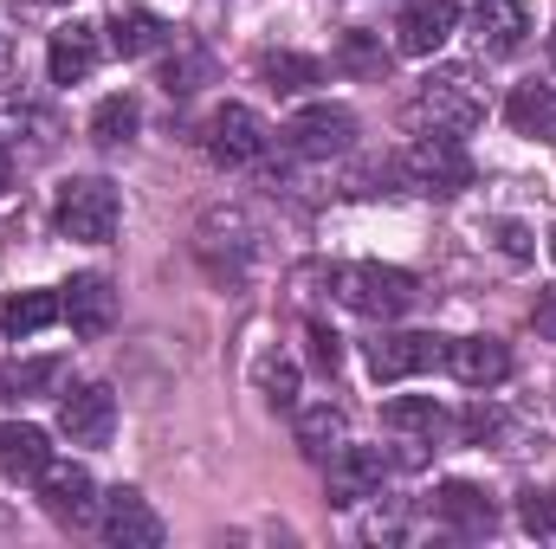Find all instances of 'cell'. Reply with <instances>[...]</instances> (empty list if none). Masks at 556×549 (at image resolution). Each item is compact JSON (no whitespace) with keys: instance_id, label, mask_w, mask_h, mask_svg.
Masks as SVG:
<instances>
[{"instance_id":"44dd1931","label":"cell","mask_w":556,"mask_h":549,"mask_svg":"<svg viewBox=\"0 0 556 549\" xmlns=\"http://www.w3.org/2000/svg\"><path fill=\"white\" fill-rule=\"evenodd\" d=\"M298 446H304L311 459H330V452L343 446V408H330V401L298 408Z\"/></svg>"},{"instance_id":"cb8c5ba5","label":"cell","mask_w":556,"mask_h":549,"mask_svg":"<svg viewBox=\"0 0 556 549\" xmlns=\"http://www.w3.org/2000/svg\"><path fill=\"white\" fill-rule=\"evenodd\" d=\"M260 78H266L273 91H311V85H324V65L304 59V52H266V59H260Z\"/></svg>"},{"instance_id":"4316f807","label":"cell","mask_w":556,"mask_h":549,"mask_svg":"<svg viewBox=\"0 0 556 549\" xmlns=\"http://www.w3.org/2000/svg\"><path fill=\"white\" fill-rule=\"evenodd\" d=\"M59 375H65L59 356H33V362H7V369H0V388H7V395H39V388H52Z\"/></svg>"},{"instance_id":"9a60e30c","label":"cell","mask_w":556,"mask_h":549,"mask_svg":"<svg viewBox=\"0 0 556 549\" xmlns=\"http://www.w3.org/2000/svg\"><path fill=\"white\" fill-rule=\"evenodd\" d=\"M98 26H85V20H72V26H59L52 33V46H46V72H52V85H85L91 72H98Z\"/></svg>"},{"instance_id":"8d00e7d4","label":"cell","mask_w":556,"mask_h":549,"mask_svg":"<svg viewBox=\"0 0 556 549\" xmlns=\"http://www.w3.org/2000/svg\"><path fill=\"white\" fill-rule=\"evenodd\" d=\"M551 59H556V39H551Z\"/></svg>"},{"instance_id":"9c48e42d","label":"cell","mask_w":556,"mask_h":549,"mask_svg":"<svg viewBox=\"0 0 556 549\" xmlns=\"http://www.w3.org/2000/svg\"><path fill=\"white\" fill-rule=\"evenodd\" d=\"M39 505L59 518V524H91L98 518V485H91V472L85 465H46L39 472Z\"/></svg>"},{"instance_id":"277c9868","label":"cell","mask_w":556,"mask_h":549,"mask_svg":"<svg viewBox=\"0 0 556 549\" xmlns=\"http://www.w3.org/2000/svg\"><path fill=\"white\" fill-rule=\"evenodd\" d=\"M201 149H207V162H220V168H247V162H260V155L273 149V130H266V117H260L253 104H220V111L207 117V130H201Z\"/></svg>"},{"instance_id":"f546056e","label":"cell","mask_w":556,"mask_h":549,"mask_svg":"<svg viewBox=\"0 0 556 549\" xmlns=\"http://www.w3.org/2000/svg\"><path fill=\"white\" fill-rule=\"evenodd\" d=\"M201 72H207V59H201V52H181V59H168V72H162V85H168V98H188Z\"/></svg>"},{"instance_id":"8992f818","label":"cell","mask_w":556,"mask_h":549,"mask_svg":"<svg viewBox=\"0 0 556 549\" xmlns=\"http://www.w3.org/2000/svg\"><path fill=\"white\" fill-rule=\"evenodd\" d=\"M285 142H291L298 155H311V162H330V155H343V149L356 142V117H350L343 104H311V111H298V117L285 124Z\"/></svg>"},{"instance_id":"e0dca14e","label":"cell","mask_w":556,"mask_h":549,"mask_svg":"<svg viewBox=\"0 0 556 549\" xmlns=\"http://www.w3.org/2000/svg\"><path fill=\"white\" fill-rule=\"evenodd\" d=\"M52 465V439H46V426H33V420H13V426H0V472L20 485V478H39Z\"/></svg>"},{"instance_id":"6da1fadb","label":"cell","mask_w":556,"mask_h":549,"mask_svg":"<svg viewBox=\"0 0 556 549\" xmlns=\"http://www.w3.org/2000/svg\"><path fill=\"white\" fill-rule=\"evenodd\" d=\"M408 124H415V137H472L485 124V91L472 85V72L446 65V72L420 78V91L408 98Z\"/></svg>"},{"instance_id":"30bf717a","label":"cell","mask_w":556,"mask_h":549,"mask_svg":"<svg viewBox=\"0 0 556 549\" xmlns=\"http://www.w3.org/2000/svg\"><path fill=\"white\" fill-rule=\"evenodd\" d=\"M453 26H459V7H453V0H408L402 20H395V46H402L408 59H433V52L453 39Z\"/></svg>"},{"instance_id":"1f68e13d","label":"cell","mask_w":556,"mask_h":549,"mask_svg":"<svg viewBox=\"0 0 556 549\" xmlns=\"http://www.w3.org/2000/svg\"><path fill=\"white\" fill-rule=\"evenodd\" d=\"M531 323H538V336H551V343H556V284H551V291H538V310H531Z\"/></svg>"},{"instance_id":"4fadbf2b","label":"cell","mask_w":556,"mask_h":549,"mask_svg":"<svg viewBox=\"0 0 556 549\" xmlns=\"http://www.w3.org/2000/svg\"><path fill=\"white\" fill-rule=\"evenodd\" d=\"M382 472H389V459H382L376 446H337V452H330V505H363V498H376V491H382Z\"/></svg>"},{"instance_id":"d6a6232c","label":"cell","mask_w":556,"mask_h":549,"mask_svg":"<svg viewBox=\"0 0 556 549\" xmlns=\"http://www.w3.org/2000/svg\"><path fill=\"white\" fill-rule=\"evenodd\" d=\"M459 426H466V439H492V433H498V413H492V408H466Z\"/></svg>"},{"instance_id":"836d02e7","label":"cell","mask_w":556,"mask_h":549,"mask_svg":"<svg viewBox=\"0 0 556 549\" xmlns=\"http://www.w3.org/2000/svg\"><path fill=\"white\" fill-rule=\"evenodd\" d=\"M13 181V155H7V142H0V188Z\"/></svg>"},{"instance_id":"e575fe53","label":"cell","mask_w":556,"mask_h":549,"mask_svg":"<svg viewBox=\"0 0 556 549\" xmlns=\"http://www.w3.org/2000/svg\"><path fill=\"white\" fill-rule=\"evenodd\" d=\"M551 259H556V233H551Z\"/></svg>"},{"instance_id":"d6986e66","label":"cell","mask_w":556,"mask_h":549,"mask_svg":"<svg viewBox=\"0 0 556 549\" xmlns=\"http://www.w3.org/2000/svg\"><path fill=\"white\" fill-rule=\"evenodd\" d=\"M511 130L556 142V85H518L511 91Z\"/></svg>"},{"instance_id":"f1b7e54d","label":"cell","mask_w":556,"mask_h":549,"mask_svg":"<svg viewBox=\"0 0 556 549\" xmlns=\"http://www.w3.org/2000/svg\"><path fill=\"white\" fill-rule=\"evenodd\" d=\"M518 524H525L531 537H556V498L551 491H525V498H518Z\"/></svg>"},{"instance_id":"484cf974","label":"cell","mask_w":556,"mask_h":549,"mask_svg":"<svg viewBox=\"0 0 556 549\" xmlns=\"http://www.w3.org/2000/svg\"><path fill=\"white\" fill-rule=\"evenodd\" d=\"M382 426H389V433H427V439H433L440 401H433V395H395V401L382 408Z\"/></svg>"},{"instance_id":"d590c367","label":"cell","mask_w":556,"mask_h":549,"mask_svg":"<svg viewBox=\"0 0 556 549\" xmlns=\"http://www.w3.org/2000/svg\"><path fill=\"white\" fill-rule=\"evenodd\" d=\"M39 7H59V0H39Z\"/></svg>"},{"instance_id":"7a4b0ae2","label":"cell","mask_w":556,"mask_h":549,"mask_svg":"<svg viewBox=\"0 0 556 549\" xmlns=\"http://www.w3.org/2000/svg\"><path fill=\"white\" fill-rule=\"evenodd\" d=\"M59 233L65 240H85V246H104V240H117V220H124V201H117V188L111 181H98V175H78V181H65L59 188Z\"/></svg>"},{"instance_id":"7402d4cb","label":"cell","mask_w":556,"mask_h":549,"mask_svg":"<svg viewBox=\"0 0 556 549\" xmlns=\"http://www.w3.org/2000/svg\"><path fill=\"white\" fill-rule=\"evenodd\" d=\"M337 65H343L350 78H382V72H389V46H382V33L350 26L343 46H337Z\"/></svg>"},{"instance_id":"3957f363","label":"cell","mask_w":556,"mask_h":549,"mask_svg":"<svg viewBox=\"0 0 556 549\" xmlns=\"http://www.w3.org/2000/svg\"><path fill=\"white\" fill-rule=\"evenodd\" d=\"M402 181L415 194H459L472 188V155L459 149V137H415L402 149Z\"/></svg>"},{"instance_id":"ba28073f","label":"cell","mask_w":556,"mask_h":549,"mask_svg":"<svg viewBox=\"0 0 556 549\" xmlns=\"http://www.w3.org/2000/svg\"><path fill=\"white\" fill-rule=\"evenodd\" d=\"M440 356H446V343L427 336V330H395V336H376V343H369L376 382H408V375H420V369H433Z\"/></svg>"},{"instance_id":"8fae6325","label":"cell","mask_w":556,"mask_h":549,"mask_svg":"<svg viewBox=\"0 0 556 549\" xmlns=\"http://www.w3.org/2000/svg\"><path fill=\"white\" fill-rule=\"evenodd\" d=\"M440 362L453 369L459 388H498V382L511 375V349H505L498 336H459V343H446Z\"/></svg>"},{"instance_id":"5bb4252c","label":"cell","mask_w":556,"mask_h":549,"mask_svg":"<svg viewBox=\"0 0 556 549\" xmlns=\"http://www.w3.org/2000/svg\"><path fill=\"white\" fill-rule=\"evenodd\" d=\"M65 323H72V336H85V343H98V336H111V323H117V291H111V278H72L65 284Z\"/></svg>"},{"instance_id":"d4e9b609","label":"cell","mask_w":556,"mask_h":549,"mask_svg":"<svg viewBox=\"0 0 556 549\" xmlns=\"http://www.w3.org/2000/svg\"><path fill=\"white\" fill-rule=\"evenodd\" d=\"M137 124H142L137 98H104V104L91 111V137L104 142V149H117V142H130V137H137Z\"/></svg>"},{"instance_id":"52a82bcc","label":"cell","mask_w":556,"mask_h":549,"mask_svg":"<svg viewBox=\"0 0 556 549\" xmlns=\"http://www.w3.org/2000/svg\"><path fill=\"white\" fill-rule=\"evenodd\" d=\"M111 426H117V395H111L104 382H85V388H72V395L59 401V433H65L72 446H104Z\"/></svg>"},{"instance_id":"603a6c76","label":"cell","mask_w":556,"mask_h":549,"mask_svg":"<svg viewBox=\"0 0 556 549\" xmlns=\"http://www.w3.org/2000/svg\"><path fill=\"white\" fill-rule=\"evenodd\" d=\"M168 39V26L155 20V13H117L111 20V52L117 59H142V52H155Z\"/></svg>"},{"instance_id":"83f0119b","label":"cell","mask_w":556,"mask_h":549,"mask_svg":"<svg viewBox=\"0 0 556 549\" xmlns=\"http://www.w3.org/2000/svg\"><path fill=\"white\" fill-rule=\"evenodd\" d=\"M260 395H266L278 413H298V369H291L285 356H266V362H260Z\"/></svg>"},{"instance_id":"ac0fdd59","label":"cell","mask_w":556,"mask_h":549,"mask_svg":"<svg viewBox=\"0 0 556 549\" xmlns=\"http://www.w3.org/2000/svg\"><path fill=\"white\" fill-rule=\"evenodd\" d=\"M433 511H440V524L446 531H459V537H485L492 531V498L479 491V485H466V478H453V485H440V498H433Z\"/></svg>"},{"instance_id":"4dcf8cb0","label":"cell","mask_w":556,"mask_h":549,"mask_svg":"<svg viewBox=\"0 0 556 549\" xmlns=\"http://www.w3.org/2000/svg\"><path fill=\"white\" fill-rule=\"evenodd\" d=\"M304 343H311V362H317V369H337V362H343V343H337V330H330V323H311V330H304Z\"/></svg>"},{"instance_id":"5b68a950","label":"cell","mask_w":556,"mask_h":549,"mask_svg":"<svg viewBox=\"0 0 556 549\" xmlns=\"http://www.w3.org/2000/svg\"><path fill=\"white\" fill-rule=\"evenodd\" d=\"M337 297L356 310V317H402L415 304V278L395 272V266H337Z\"/></svg>"},{"instance_id":"2e32d148","label":"cell","mask_w":556,"mask_h":549,"mask_svg":"<svg viewBox=\"0 0 556 549\" xmlns=\"http://www.w3.org/2000/svg\"><path fill=\"white\" fill-rule=\"evenodd\" d=\"M472 33L485 52H518L525 33H531V7L525 0H479L472 7Z\"/></svg>"},{"instance_id":"ffe728a7","label":"cell","mask_w":556,"mask_h":549,"mask_svg":"<svg viewBox=\"0 0 556 549\" xmlns=\"http://www.w3.org/2000/svg\"><path fill=\"white\" fill-rule=\"evenodd\" d=\"M65 317V297L59 291H13V304H7V336L20 343V336H39V330H52Z\"/></svg>"},{"instance_id":"7c38bea8","label":"cell","mask_w":556,"mask_h":549,"mask_svg":"<svg viewBox=\"0 0 556 549\" xmlns=\"http://www.w3.org/2000/svg\"><path fill=\"white\" fill-rule=\"evenodd\" d=\"M104 537H111L117 549H162L168 531H162V518L149 511V498L124 485V491H111V498H104Z\"/></svg>"}]
</instances>
